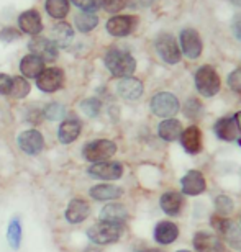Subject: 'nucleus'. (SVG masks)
<instances>
[{"mask_svg": "<svg viewBox=\"0 0 241 252\" xmlns=\"http://www.w3.org/2000/svg\"><path fill=\"white\" fill-rule=\"evenodd\" d=\"M100 108H102V103H100L97 98H87L80 103V110H82L87 117H97L100 113Z\"/></svg>", "mask_w": 241, "mask_h": 252, "instance_id": "34", "label": "nucleus"}, {"mask_svg": "<svg viewBox=\"0 0 241 252\" xmlns=\"http://www.w3.org/2000/svg\"><path fill=\"white\" fill-rule=\"evenodd\" d=\"M177 252H190V251H177Z\"/></svg>", "mask_w": 241, "mask_h": 252, "instance_id": "44", "label": "nucleus"}, {"mask_svg": "<svg viewBox=\"0 0 241 252\" xmlns=\"http://www.w3.org/2000/svg\"><path fill=\"white\" fill-rule=\"evenodd\" d=\"M82 153H84V158L90 160V162H94V164L105 162V160L110 159L117 153V146L110 139H97V141H92V143L85 144Z\"/></svg>", "mask_w": 241, "mask_h": 252, "instance_id": "4", "label": "nucleus"}, {"mask_svg": "<svg viewBox=\"0 0 241 252\" xmlns=\"http://www.w3.org/2000/svg\"><path fill=\"white\" fill-rule=\"evenodd\" d=\"M10 89H12V77L7 74H0V95L10 94Z\"/></svg>", "mask_w": 241, "mask_h": 252, "instance_id": "41", "label": "nucleus"}, {"mask_svg": "<svg viewBox=\"0 0 241 252\" xmlns=\"http://www.w3.org/2000/svg\"><path fill=\"white\" fill-rule=\"evenodd\" d=\"M128 0H102V7L107 10L108 13H118L120 10L127 7Z\"/></svg>", "mask_w": 241, "mask_h": 252, "instance_id": "37", "label": "nucleus"}, {"mask_svg": "<svg viewBox=\"0 0 241 252\" xmlns=\"http://www.w3.org/2000/svg\"><path fill=\"white\" fill-rule=\"evenodd\" d=\"M194 248L197 252H225L222 239L215 234L204 233V231L194 236Z\"/></svg>", "mask_w": 241, "mask_h": 252, "instance_id": "16", "label": "nucleus"}, {"mask_svg": "<svg viewBox=\"0 0 241 252\" xmlns=\"http://www.w3.org/2000/svg\"><path fill=\"white\" fill-rule=\"evenodd\" d=\"M18 27L28 34H38L43 30L41 17L36 10H27L18 17Z\"/></svg>", "mask_w": 241, "mask_h": 252, "instance_id": "19", "label": "nucleus"}, {"mask_svg": "<svg viewBox=\"0 0 241 252\" xmlns=\"http://www.w3.org/2000/svg\"><path fill=\"white\" fill-rule=\"evenodd\" d=\"M80 122L76 118H69L66 122H63L61 126H59V131H58V138L61 141L63 144H71L74 143L79 134H80Z\"/></svg>", "mask_w": 241, "mask_h": 252, "instance_id": "21", "label": "nucleus"}, {"mask_svg": "<svg viewBox=\"0 0 241 252\" xmlns=\"http://www.w3.org/2000/svg\"><path fill=\"white\" fill-rule=\"evenodd\" d=\"M215 134L222 141H227V143L238 141L241 138V126L238 122V115L218 120V122L215 123Z\"/></svg>", "mask_w": 241, "mask_h": 252, "instance_id": "8", "label": "nucleus"}, {"mask_svg": "<svg viewBox=\"0 0 241 252\" xmlns=\"http://www.w3.org/2000/svg\"><path fill=\"white\" fill-rule=\"evenodd\" d=\"M74 22H76V27L79 32L89 33L99 25V17L94 12H84V13H79Z\"/></svg>", "mask_w": 241, "mask_h": 252, "instance_id": "29", "label": "nucleus"}, {"mask_svg": "<svg viewBox=\"0 0 241 252\" xmlns=\"http://www.w3.org/2000/svg\"><path fill=\"white\" fill-rule=\"evenodd\" d=\"M64 82V74L61 69L58 67H51V69H44L41 74L36 77V85L41 92L51 94L56 92L63 87Z\"/></svg>", "mask_w": 241, "mask_h": 252, "instance_id": "11", "label": "nucleus"}, {"mask_svg": "<svg viewBox=\"0 0 241 252\" xmlns=\"http://www.w3.org/2000/svg\"><path fill=\"white\" fill-rule=\"evenodd\" d=\"M89 175L102 180H117L123 175V165L120 162H97L89 167Z\"/></svg>", "mask_w": 241, "mask_h": 252, "instance_id": "13", "label": "nucleus"}, {"mask_svg": "<svg viewBox=\"0 0 241 252\" xmlns=\"http://www.w3.org/2000/svg\"><path fill=\"white\" fill-rule=\"evenodd\" d=\"M51 34H53L51 41L56 44L58 48H68L74 38V30L71 28V25L61 22V23L54 25L51 30Z\"/></svg>", "mask_w": 241, "mask_h": 252, "instance_id": "25", "label": "nucleus"}, {"mask_svg": "<svg viewBox=\"0 0 241 252\" xmlns=\"http://www.w3.org/2000/svg\"><path fill=\"white\" fill-rule=\"evenodd\" d=\"M228 87L235 90V92H241V69L233 70L232 74L228 75Z\"/></svg>", "mask_w": 241, "mask_h": 252, "instance_id": "39", "label": "nucleus"}, {"mask_svg": "<svg viewBox=\"0 0 241 252\" xmlns=\"http://www.w3.org/2000/svg\"><path fill=\"white\" fill-rule=\"evenodd\" d=\"M138 18L132 17V15H118V17L110 18L107 22V32L112 34V36H127L133 32L135 25H137Z\"/></svg>", "mask_w": 241, "mask_h": 252, "instance_id": "14", "label": "nucleus"}, {"mask_svg": "<svg viewBox=\"0 0 241 252\" xmlns=\"http://www.w3.org/2000/svg\"><path fill=\"white\" fill-rule=\"evenodd\" d=\"M232 30H233V34L237 36L240 41H241V15H237L233 18V23H232Z\"/></svg>", "mask_w": 241, "mask_h": 252, "instance_id": "42", "label": "nucleus"}, {"mask_svg": "<svg viewBox=\"0 0 241 252\" xmlns=\"http://www.w3.org/2000/svg\"><path fill=\"white\" fill-rule=\"evenodd\" d=\"M180 48H182V53L187 56L189 59H197L202 54L204 44L202 39H200V34L192 28H185L180 33Z\"/></svg>", "mask_w": 241, "mask_h": 252, "instance_id": "10", "label": "nucleus"}, {"mask_svg": "<svg viewBox=\"0 0 241 252\" xmlns=\"http://www.w3.org/2000/svg\"><path fill=\"white\" fill-rule=\"evenodd\" d=\"M122 231H123L122 224L100 221V223L94 224L92 228L87 231V236L94 244L107 246V244L117 243L120 239V236H122Z\"/></svg>", "mask_w": 241, "mask_h": 252, "instance_id": "2", "label": "nucleus"}, {"mask_svg": "<svg viewBox=\"0 0 241 252\" xmlns=\"http://www.w3.org/2000/svg\"><path fill=\"white\" fill-rule=\"evenodd\" d=\"M202 113V103L197 98H189L184 105V115L187 118H199Z\"/></svg>", "mask_w": 241, "mask_h": 252, "instance_id": "35", "label": "nucleus"}, {"mask_svg": "<svg viewBox=\"0 0 241 252\" xmlns=\"http://www.w3.org/2000/svg\"><path fill=\"white\" fill-rule=\"evenodd\" d=\"M122 195H123L122 189L115 187V185H110V184L95 185V187L90 189V196H92L94 200H99V201L115 200V198H120Z\"/></svg>", "mask_w": 241, "mask_h": 252, "instance_id": "28", "label": "nucleus"}, {"mask_svg": "<svg viewBox=\"0 0 241 252\" xmlns=\"http://www.w3.org/2000/svg\"><path fill=\"white\" fill-rule=\"evenodd\" d=\"M156 51L161 56V59L168 64H177L180 61V56H182L179 49V44H177V39L169 33H161L158 36Z\"/></svg>", "mask_w": 241, "mask_h": 252, "instance_id": "7", "label": "nucleus"}, {"mask_svg": "<svg viewBox=\"0 0 241 252\" xmlns=\"http://www.w3.org/2000/svg\"><path fill=\"white\" fill-rule=\"evenodd\" d=\"M43 113H44V117H46L48 120H51V122H58V120L66 117L68 110L61 103H49L48 107L44 108Z\"/></svg>", "mask_w": 241, "mask_h": 252, "instance_id": "33", "label": "nucleus"}, {"mask_svg": "<svg viewBox=\"0 0 241 252\" xmlns=\"http://www.w3.org/2000/svg\"><path fill=\"white\" fill-rule=\"evenodd\" d=\"M105 65L115 77H132V74L137 69V61L130 53L122 49H108L105 54Z\"/></svg>", "mask_w": 241, "mask_h": 252, "instance_id": "1", "label": "nucleus"}, {"mask_svg": "<svg viewBox=\"0 0 241 252\" xmlns=\"http://www.w3.org/2000/svg\"><path fill=\"white\" fill-rule=\"evenodd\" d=\"M179 139L182 143V148L192 156L199 154L200 149H202V134H200V129L197 126H189L187 129L182 131Z\"/></svg>", "mask_w": 241, "mask_h": 252, "instance_id": "18", "label": "nucleus"}, {"mask_svg": "<svg viewBox=\"0 0 241 252\" xmlns=\"http://www.w3.org/2000/svg\"><path fill=\"white\" fill-rule=\"evenodd\" d=\"M127 218H128V211L123 205H120V203L107 205V206H103L102 211H100V220L108 221V223L122 224L123 221H127Z\"/></svg>", "mask_w": 241, "mask_h": 252, "instance_id": "24", "label": "nucleus"}, {"mask_svg": "<svg viewBox=\"0 0 241 252\" xmlns=\"http://www.w3.org/2000/svg\"><path fill=\"white\" fill-rule=\"evenodd\" d=\"M180 187L185 195H200L204 193L205 189H207V182H205V177L202 172L199 170H190L182 177L180 180Z\"/></svg>", "mask_w": 241, "mask_h": 252, "instance_id": "15", "label": "nucleus"}, {"mask_svg": "<svg viewBox=\"0 0 241 252\" xmlns=\"http://www.w3.org/2000/svg\"><path fill=\"white\" fill-rule=\"evenodd\" d=\"M220 75L212 65H202L195 72V87L204 97H213L220 92Z\"/></svg>", "mask_w": 241, "mask_h": 252, "instance_id": "3", "label": "nucleus"}, {"mask_svg": "<svg viewBox=\"0 0 241 252\" xmlns=\"http://www.w3.org/2000/svg\"><path fill=\"white\" fill-rule=\"evenodd\" d=\"M161 208L166 215L169 216H175L180 213L184 206V198L182 195L177 193V191H166V193L161 196Z\"/></svg>", "mask_w": 241, "mask_h": 252, "instance_id": "23", "label": "nucleus"}, {"mask_svg": "<svg viewBox=\"0 0 241 252\" xmlns=\"http://www.w3.org/2000/svg\"><path fill=\"white\" fill-rule=\"evenodd\" d=\"M7 239L12 249H20V243H22V224H20L18 218H13L8 224L7 231Z\"/></svg>", "mask_w": 241, "mask_h": 252, "instance_id": "31", "label": "nucleus"}, {"mask_svg": "<svg viewBox=\"0 0 241 252\" xmlns=\"http://www.w3.org/2000/svg\"><path fill=\"white\" fill-rule=\"evenodd\" d=\"M179 238V228L171 221H161L154 229V239L159 244H171Z\"/></svg>", "mask_w": 241, "mask_h": 252, "instance_id": "22", "label": "nucleus"}, {"mask_svg": "<svg viewBox=\"0 0 241 252\" xmlns=\"http://www.w3.org/2000/svg\"><path fill=\"white\" fill-rule=\"evenodd\" d=\"M46 12L49 17L63 20L69 13V0H46Z\"/></svg>", "mask_w": 241, "mask_h": 252, "instance_id": "30", "label": "nucleus"}, {"mask_svg": "<svg viewBox=\"0 0 241 252\" xmlns=\"http://www.w3.org/2000/svg\"><path fill=\"white\" fill-rule=\"evenodd\" d=\"M151 112L161 118H172L179 112V100L169 92H159L151 98Z\"/></svg>", "mask_w": 241, "mask_h": 252, "instance_id": "5", "label": "nucleus"}, {"mask_svg": "<svg viewBox=\"0 0 241 252\" xmlns=\"http://www.w3.org/2000/svg\"><path fill=\"white\" fill-rule=\"evenodd\" d=\"M71 2L85 12H95L100 7V0H71Z\"/></svg>", "mask_w": 241, "mask_h": 252, "instance_id": "38", "label": "nucleus"}, {"mask_svg": "<svg viewBox=\"0 0 241 252\" xmlns=\"http://www.w3.org/2000/svg\"><path fill=\"white\" fill-rule=\"evenodd\" d=\"M20 70H22V74L25 77L36 79L44 70V63L39 58L33 56V54H28V56H25L22 59V63H20Z\"/></svg>", "mask_w": 241, "mask_h": 252, "instance_id": "26", "label": "nucleus"}, {"mask_svg": "<svg viewBox=\"0 0 241 252\" xmlns=\"http://www.w3.org/2000/svg\"><path fill=\"white\" fill-rule=\"evenodd\" d=\"M212 228L215 231H218L230 246H233L235 249H241V229L233 221L223 218L222 215H213Z\"/></svg>", "mask_w": 241, "mask_h": 252, "instance_id": "6", "label": "nucleus"}, {"mask_svg": "<svg viewBox=\"0 0 241 252\" xmlns=\"http://www.w3.org/2000/svg\"><path fill=\"white\" fill-rule=\"evenodd\" d=\"M0 38L3 39V41H17L20 39V33L17 32L15 28H3L2 32H0Z\"/></svg>", "mask_w": 241, "mask_h": 252, "instance_id": "40", "label": "nucleus"}, {"mask_svg": "<svg viewBox=\"0 0 241 252\" xmlns=\"http://www.w3.org/2000/svg\"><path fill=\"white\" fill-rule=\"evenodd\" d=\"M18 146L23 153H27L30 156H36L41 153L44 139L43 134L36 129H27L18 136Z\"/></svg>", "mask_w": 241, "mask_h": 252, "instance_id": "12", "label": "nucleus"}, {"mask_svg": "<svg viewBox=\"0 0 241 252\" xmlns=\"http://www.w3.org/2000/svg\"><path fill=\"white\" fill-rule=\"evenodd\" d=\"M158 134L164 141H175L180 138V134H182V125H180L179 120L168 118L159 125Z\"/></svg>", "mask_w": 241, "mask_h": 252, "instance_id": "27", "label": "nucleus"}, {"mask_svg": "<svg viewBox=\"0 0 241 252\" xmlns=\"http://www.w3.org/2000/svg\"><path fill=\"white\" fill-rule=\"evenodd\" d=\"M215 206H217L218 215H225V216L232 213L233 208H235L233 200L228 198V196H225V195H220L215 198Z\"/></svg>", "mask_w": 241, "mask_h": 252, "instance_id": "36", "label": "nucleus"}, {"mask_svg": "<svg viewBox=\"0 0 241 252\" xmlns=\"http://www.w3.org/2000/svg\"><path fill=\"white\" fill-rule=\"evenodd\" d=\"M28 48L33 56L39 58L43 63H53L58 58V46L48 38H41V36L33 38L30 41Z\"/></svg>", "mask_w": 241, "mask_h": 252, "instance_id": "9", "label": "nucleus"}, {"mask_svg": "<svg viewBox=\"0 0 241 252\" xmlns=\"http://www.w3.org/2000/svg\"><path fill=\"white\" fill-rule=\"evenodd\" d=\"M30 82L25 77H15L12 79V89H10V95L15 98H25L30 94Z\"/></svg>", "mask_w": 241, "mask_h": 252, "instance_id": "32", "label": "nucleus"}, {"mask_svg": "<svg viewBox=\"0 0 241 252\" xmlns=\"http://www.w3.org/2000/svg\"><path fill=\"white\" fill-rule=\"evenodd\" d=\"M117 90L125 100H138L143 95V82L135 77H125L118 82Z\"/></svg>", "mask_w": 241, "mask_h": 252, "instance_id": "17", "label": "nucleus"}, {"mask_svg": "<svg viewBox=\"0 0 241 252\" xmlns=\"http://www.w3.org/2000/svg\"><path fill=\"white\" fill-rule=\"evenodd\" d=\"M89 213H90V208H89L87 201L80 200V198H74V200H71V203L68 205L66 220L69 223L77 224V223H82V221L89 216Z\"/></svg>", "mask_w": 241, "mask_h": 252, "instance_id": "20", "label": "nucleus"}, {"mask_svg": "<svg viewBox=\"0 0 241 252\" xmlns=\"http://www.w3.org/2000/svg\"><path fill=\"white\" fill-rule=\"evenodd\" d=\"M144 252H163V251H159V249H148V251H144Z\"/></svg>", "mask_w": 241, "mask_h": 252, "instance_id": "43", "label": "nucleus"}]
</instances>
